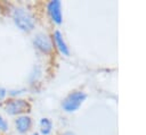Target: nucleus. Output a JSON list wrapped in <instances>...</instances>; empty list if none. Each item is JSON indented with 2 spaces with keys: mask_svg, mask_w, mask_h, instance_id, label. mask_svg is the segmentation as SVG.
<instances>
[{
  "mask_svg": "<svg viewBox=\"0 0 146 135\" xmlns=\"http://www.w3.org/2000/svg\"><path fill=\"white\" fill-rule=\"evenodd\" d=\"M52 128V123L48 118H42L40 120V130L43 135H48L51 132Z\"/></svg>",
  "mask_w": 146,
  "mask_h": 135,
  "instance_id": "obj_8",
  "label": "nucleus"
},
{
  "mask_svg": "<svg viewBox=\"0 0 146 135\" xmlns=\"http://www.w3.org/2000/svg\"><path fill=\"white\" fill-rule=\"evenodd\" d=\"M87 95L84 92L82 91H75L73 93H71L62 103V107L65 111L67 112H72L75 111L80 108V106L83 103V101L86 100Z\"/></svg>",
  "mask_w": 146,
  "mask_h": 135,
  "instance_id": "obj_2",
  "label": "nucleus"
},
{
  "mask_svg": "<svg viewBox=\"0 0 146 135\" xmlns=\"http://www.w3.org/2000/svg\"><path fill=\"white\" fill-rule=\"evenodd\" d=\"M32 135H39V134H38V133H33Z\"/></svg>",
  "mask_w": 146,
  "mask_h": 135,
  "instance_id": "obj_12",
  "label": "nucleus"
},
{
  "mask_svg": "<svg viewBox=\"0 0 146 135\" xmlns=\"http://www.w3.org/2000/svg\"><path fill=\"white\" fill-rule=\"evenodd\" d=\"M5 96H6V90L2 88V87H0V101H1Z\"/></svg>",
  "mask_w": 146,
  "mask_h": 135,
  "instance_id": "obj_10",
  "label": "nucleus"
},
{
  "mask_svg": "<svg viewBox=\"0 0 146 135\" xmlns=\"http://www.w3.org/2000/svg\"><path fill=\"white\" fill-rule=\"evenodd\" d=\"M33 43L36 47V49H39L40 51H42L44 53L50 52L51 49H52V43H51L50 39L43 33L36 34L34 36V39H33Z\"/></svg>",
  "mask_w": 146,
  "mask_h": 135,
  "instance_id": "obj_5",
  "label": "nucleus"
},
{
  "mask_svg": "<svg viewBox=\"0 0 146 135\" xmlns=\"http://www.w3.org/2000/svg\"><path fill=\"white\" fill-rule=\"evenodd\" d=\"M31 110V106L27 101L25 100H13L7 103L6 106V111L10 115H19L23 112H29Z\"/></svg>",
  "mask_w": 146,
  "mask_h": 135,
  "instance_id": "obj_3",
  "label": "nucleus"
},
{
  "mask_svg": "<svg viewBox=\"0 0 146 135\" xmlns=\"http://www.w3.org/2000/svg\"><path fill=\"white\" fill-rule=\"evenodd\" d=\"M54 40H55V42H56V45H57V48L59 49V51H60L63 54H65V56H68V54H70V50H68V47H67L66 42L64 41V39H63V35H62V33H60L59 31H56V32L54 33Z\"/></svg>",
  "mask_w": 146,
  "mask_h": 135,
  "instance_id": "obj_7",
  "label": "nucleus"
},
{
  "mask_svg": "<svg viewBox=\"0 0 146 135\" xmlns=\"http://www.w3.org/2000/svg\"><path fill=\"white\" fill-rule=\"evenodd\" d=\"M48 14L51 18V20L56 24H60L63 22V15H62V3L58 0H52L47 6Z\"/></svg>",
  "mask_w": 146,
  "mask_h": 135,
  "instance_id": "obj_4",
  "label": "nucleus"
},
{
  "mask_svg": "<svg viewBox=\"0 0 146 135\" xmlns=\"http://www.w3.org/2000/svg\"><path fill=\"white\" fill-rule=\"evenodd\" d=\"M7 128H8V125H7L6 120L0 116V129H1V130H6Z\"/></svg>",
  "mask_w": 146,
  "mask_h": 135,
  "instance_id": "obj_9",
  "label": "nucleus"
},
{
  "mask_svg": "<svg viewBox=\"0 0 146 135\" xmlns=\"http://www.w3.org/2000/svg\"><path fill=\"white\" fill-rule=\"evenodd\" d=\"M13 18L18 28L25 32H30L34 28L35 19L32 14L24 8H16L13 11Z\"/></svg>",
  "mask_w": 146,
  "mask_h": 135,
  "instance_id": "obj_1",
  "label": "nucleus"
},
{
  "mask_svg": "<svg viewBox=\"0 0 146 135\" xmlns=\"http://www.w3.org/2000/svg\"><path fill=\"white\" fill-rule=\"evenodd\" d=\"M63 135H74V134H73L72 132H66V133H64Z\"/></svg>",
  "mask_w": 146,
  "mask_h": 135,
  "instance_id": "obj_11",
  "label": "nucleus"
},
{
  "mask_svg": "<svg viewBox=\"0 0 146 135\" xmlns=\"http://www.w3.org/2000/svg\"><path fill=\"white\" fill-rule=\"evenodd\" d=\"M15 125H16V128L19 133H26L31 128L32 120L29 116H21L16 119Z\"/></svg>",
  "mask_w": 146,
  "mask_h": 135,
  "instance_id": "obj_6",
  "label": "nucleus"
}]
</instances>
